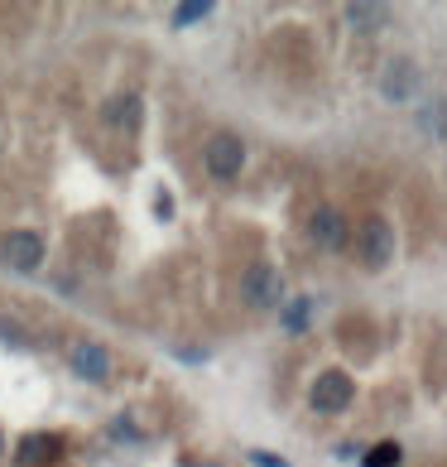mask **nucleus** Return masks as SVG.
Returning <instances> with one entry per match:
<instances>
[{
    "mask_svg": "<svg viewBox=\"0 0 447 467\" xmlns=\"http://www.w3.org/2000/svg\"><path fill=\"white\" fill-rule=\"evenodd\" d=\"M394 251H400V241H394V227L385 217H366L356 227V255L366 270H385L394 261Z\"/></svg>",
    "mask_w": 447,
    "mask_h": 467,
    "instance_id": "f257e3e1",
    "label": "nucleus"
},
{
    "mask_svg": "<svg viewBox=\"0 0 447 467\" xmlns=\"http://www.w3.org/2000/svg\"><path fill=\"white\" fill-rule=\"evenodd\" d=\"M240 299H246V308H255V314H269V308L284 304V275L274 265H250L246 275H240Z\"/></svg>",
    "mask_w": 447,
    "mask_h": 467,
    "instance_id": "f03ea898",
    "label": "nucleus"
},
{
    "mask_svg": "<svg viewBox=\"0 0 447 467\" xmlns=\"http://www.w3.org/2000/svg\"><path fill=\"white\" fill-rule=\"evenodd\" d=\"M202 164H208V174L217 183L240 179V169H246V145H240V135H231V130L212 135V140L202 145Z\"/></svg>",
    "mask_w": 447,
    "mask_h": 467,
    "instance_id": "7ed1b4c3",
    "label": "nucleus"
},
{
    "mask_svg": "<svg viewBox=\"0 0 447 467\" xmlns=\"http://www.w3.org/2000/svg\"><path fill=\"white\" fill-rule=\"evenodd\" d=\"M308 400H313L318 414H341V410L356 400V386H351L347 371H322L313 380V390H308Z\"/></svg>",
    "mask_w": 447,
    "mask_h": 467,
    "instance_id": "20e7f679",
    "label": "nucleus"
},
{
    "mask_svg": "<svg viewBox=\"0 0 447 467\" xmlns=\"http://www.w3.org/2000/svg\"><path fill=\"white\" fill-rule=\"evenodd\" d=\"M0 261L10 270H20V275H34L44 265V241L34 232H5L0 236Z\"/></svg>",
    "mask_w": 447,
    "mask_h": 467,
    "instance_id": "39448f33",
    "label": "nucleus"
},
{
    "mask_svg": "<svg viewBox=\"0 0 447 467\" xmlns=\"http://www.w3.org/2000/svg\"><path fill=\"white\" fill-rule=\"evenodd\" d=\"M73 371L82 376V380H111V357H107V348L101 342H73Z\"/></svg>",
    "mask_w": 447,
    "mask_h": 467,
    "instance_id": "423d86ee",
    "label": "nucleus"
},
{
    "mask_svg": "<svg viewBox=\"0 0 447 467\" xmlns=\"http://www.w3.org/2000/svg\"><path fill=\"white\" fill-rule=\"evenodd\" d=\"M15 458H20V467H54L63 458V439L58 434H25Z\"/></svg>",
    "mask_w": 447,
    "mask_h": 467,
    "instance_id": "0eeeda50",
    "label": "nucleus"
},
{
    "mask_svg": "<svg viewBox=\"0 0 447 467\" xmlns=\"http://www.w3.org/2000/svg\"><path fill=\"white\" fill-rule=\"evenodd\" d=\"M414 82H419V67L409 63V58H390L385 63V78H381V92L390 101H409L414 97Z\"/></svg>",
    "mask_w": 447,
    "mask_h": 467,
    "instance_id": "6e6552de",
    "label": "nucleus"
},
{
    "mask_svg": "<svg viewBox=\"0 0 447 467\" xmlns=\"http://www.w3.org/2000/svg\"><path fill=\"white\" fill-rule=\"evenodd\" d=\"M308 236H313L322 251H337L341 241H347V222H341V213H332V207H318V213L308 217Z\"/></svg>",
    "mask_w": 447,
    "mask_h": 467,
    "instance_id": "1a4fd4ad",
    "label": "nucleus"
},
{
    "mask_svg": "<svg viewBox=\"0 0 447 467\" xmlns=\"http://www.w3.org/2000/svg\"><path fill=\"white\" fill-rule=\"evenodd\" d=\"M347 25L356 34H381V29H390V10L385 5H347Z\"/></svg>",
    "mask_w": 447,
    "mask_h": 467,
    "instance_id": "9d476101",
    "label": "nucleus"
},
{
    "mask_svg": "<svg viewBox=\"0 0 447 467\" xmlns=\"http://www.w3.org/2000/svg\"><path fill=\"white\" fill-rule=\"evenodd\" d=\"M107 120H111V126H126V130H135V126H140V97H111Z\"/></svg>",
    "mask_w": 447,
    "mask_h": 467,
    "instance_id": "9b49d317",
    "label": "nucleus"
},
{
    "mask_svg": "<svg viewBox=\"0 0 447 467\" xmlns=\"http://www.w3.org/2000/svg\"><path fill=\"white\" fill-rule=\"evenodd\" d=\"M308 314H313V299H308V294H303V299H284V304H279V318H284V327H289L294 337L308 327Z\"/></svg>",
    "mask_w": 447,
    "mask_h": 467,
    "instance_id": "f8f14e48",
    "label": "nucleus"
},
{
    "mask_svg": "<svg viewBox=\"0 0 447 467\" xmlns=\"http://www.w3.org/2000/svg\"><path fill=\"white\" fill-rule=\"evenodd\" d=\"M361 462H366V467H400L404 462V448L400 443H375Z\"/></svg>",
    "mask_w": 447,
    "mask_h": 467,
    "instance_id": "ddd939ff",
    "label": "nucleus"
},
{
    "mask_svg": "<svg viewBox=\"0 0 447 467\" xmlns=\"http://www.w3.org/2000/svg\"><path fill=\"white\" fill-rule=\"evenodd\" d=\"M208 15H212V0H188V5L174 10V29H188V25L208 20Z\"/></svg>",
    "mask_w": 447,
    "mask_h": 467,
    "instance_id": "4468645a",
    "label": "nucleus"
},
{
    "mask_svg": "<svg viewBox=\"0 0 447 467\" xmlns=\"http://www.w3.org/2000/svg\"><path fill=\"white\" fill-rule=\"evenodd\" d=\"M0 342H5V348H15V352H25V348H29V337H25L15 323H5V318H0Z\"/></svg>",
    "mask_w": 447,
    "mask_h": 467,
    "instance_id": "2eb2a0df",
    "label": "nucleus"
},
{
    "mask_svg": "<svg viewBox=\"0 0 447 467\" xmlns=\"http://www.w3.org/2000/svg\"><path fill=\"white\" fill-rule=\"evenodd\" d=\"M250 462H255V467H289L284 458H274V453H265V448H255V453H250Z\"/></svg>",
    "mask_w": 447,
    "mask_h": 467,
    "instance_id": "dca6fc26",
    "label": "nucleus"
},
{
    "mask_svg": "<svg viewBox=\"0 0 447 467\" xmlns=\"http://www.w3.org/2000/svg\"><path fill=\"white\" fill-rule=\"evenodd\" d=\"M154 213H159V217L168 222V217H174V198H168V193H159V198H154Z\"/></svg>",
    "mask_w": 447,
    "mask_h": 467,
    "instance_id": "f3484780",
    "label": "nucleus"
},
{
    "mask_svg": "<svg viewBox=\"0 0 447 467\" xmlns=\"http://www.w3.org/2000/svg\"><path fill=\"white\" fill-rule=\"evenodd\" d=\"M0 453H5V434H0Z\"/></svg>",
    "mask_w": 447,
    "mask_h": 467,
    "instance_id": "a211bd4d",
    "label": "nucleus"
},
{
    "mask_svg": "<svg viewBox=\"0 0 447 467\" xmlns=\"http://www.w3.org/2000/svg\"><path fill=\"white\" fill-rule=\"evenodd\" d=\"M202 467H217V462H202Z\"/></svg>",
    "mask_w": 447,
    "mask_h": 467,
    "instance_id": "6ab92c4d",
    "label": "nucleus"
}]
</instances>
